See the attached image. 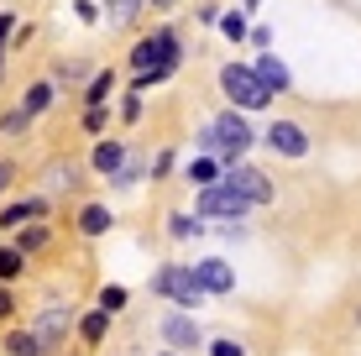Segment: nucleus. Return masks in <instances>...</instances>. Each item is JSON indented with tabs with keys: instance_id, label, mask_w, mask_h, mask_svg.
Here are the masks:
<instances>
[{
	"instance_id": "1",
	"label": "nucleus",
	"mask_w": 361,
	"mask_h": 356,
	"mask_svg": "<svg viewBox=\"0 0 361 356\" xmlns=\"http://www.w3.org/2000/svg\"><path fill=\"white\" fill-rule=\"evenodd\" d=\"M252 126H246L235 110H226V116H215L204 131H199V147H204L209 157H226V163H235V157H246V147H252Z\"/></svg>"
},
{
	"instance_id": "2",
	"label": "nucleus",
	"mask_w": 361,
	"mask_h": 356,
	"mask_svg": "<svg viewBox=\"0 0 361 356\" xmlns=\"http://www.w3.org/2000/svg\"><path fill=\"white\" fill-rule=\"evenodd\" d=\"M220 90H226L231 105H241V110H262L272 100V90L257 79L252 63H226V68H220Z\"/></svg>"
},
{
	"instance_id": "3",
	"label": "nucleus",
	"mask_w": 361,
	"mask_h": 356,
	"mask_svg": "<svg viewBox=\"0 0 361 356\" xmlns=\"http://www.w3.org/2000/svg\"><path fill=\"white\" fill-rule=\"evenodd\" d=\"M152 288L163 293V299H173V304H178V309H194V304L204 299V288H199L194 267H183V262H168L163 273L152 278Z\"/></svg>"
},
{
	"instance_id": "4",
	"label": "nucleus",
	"mask_w": 361,
	"mask_h": 356,
	"mask_svg": "<svg viewBox=\"0 0 361 356\" xmlns=\"http://www.w3.org/2000/svg\"><path fill=\"white\" fill-rule=\"evenodd\" d=\"M246 210H252V200H246V194H235L226 178H215V183H204V189H199V215H209V220H241Z\"/></svg>"
},
{
	"instance_id": "5",
	"label": "nucleus",
	"mask_w": 361,
	"mask_h": 356,
	"mask_svg": "<svg viewBox=\"0 0 361 356\" xmlns=\"http://www.w3.org/2000/svg\"><path fill=\"white\" fill-rule=\"evenodd\" d=\"M220 178H226L235 194H246L252 204H267V200H272V183H267V173H262V168H246L241 157H235V163H226V173H220Z\"/></svg>"
},
{
	"instance_id": "6",
	"label": "nucleus",
	"mask_w": 361,
	"mask_h": 356,
	"mask_svg": "<svg viewBox=\"0 0 361 356\" xmlns=\"http://www.w3.org/2000/svg\"><path fill=\"white\" fill-rule=\"evenodd\" d=\"M68 325H73V309H68V304H47V309L42 314H37V340H42V346H58V340H63L68 336Z\"/></svg>"
},
{
	"instance_id": "7",
	"label": "nucleus",
	"mask_w": 361,
	"mask_h": 356,
	"mask_svg": "<svg viewBox=\"0 0 361 356\" xmlns=\"http://www.w3.org/2000/svg\"><path fill=\"white\" fill-rule=\"evenodd\" d=\"M267 147L283 152V157H304L309 137H304V126H293V121H272V126H267Z\"/></svg>"
},
{
	"instance_id": "8",
	"label": "nucleus",
	"mask_w": 361,
	"mask_h": 356,
	"mask_svg": "<svg viewBox=\"0 0 361 356\" xmlns=\"http://www.w3.org/2000/svg\"><path fill=\"white\" fill-rule=\"evenodd\" d=\"M194 278H199V288H204V293H231V288H235L231 262H220V257H204V262H194Z\"/></svg>"
},
{
	"instance_id": "9",
	"label": "nucleus",
	"mask_w": 361,
	"mask_h": 356,
	"mask_svg": "<svg viewBox=\"0 0 361 356\" xmlns=\"http://www.w3.org/2000/svg\"><path fill=\"white\" fill-rule=\"evenodd\" d=\"M157 336H163L173 351H189V346H199V325H194V314H183V309H178V314H168V320L157 325Z\"/></svg>"
},
{
	"instance_id": "10",
	"label": "nucleus",
	"mask_w": 361,
	"mask_h": 356,
	"mask_svg": "<svg viewBox=\"0 0 361 356\" xmlns=\"http://www.w3.org/2000/svg\"><path fill=\"white\" fill-rule=\"evenodd\" d=\"M42 215H47V200H16V204L0 210V226L16 231V226H27V220H42Z\"/></svg>"
},
{
	"instance_id": "11",
	"label": "nucleus",
	"mask_w": 361,
	"mask_h": 356,
	"mask_svg": "<svg viewBox=\"0 0 361 356\" xmlns=\"http://www.w3.org/2000/svg\"><path fill=\"white\" fill-rule=\"evenodd\" d=\"M252 68H257V79H262L272 94H283V90H288V68H283V63H278L272 53H262V58H257Z\"/></svg>"
},
{
	"instance_id": "12",
	"label": "nucleus",
	"mask_w": 361,
	"mask_h": 356,
	"mask_svg": "<svg viewBox=\"0 0 361 356\" xmlns=\"http://www.w3.org/2000/svg\"><path fill=\"white\" fill-rule=\"evenodd\" d=\"M121 163H126V147H121V142H99V147H94V173L116 178Z\"/></svg>"
},
{
	"instance_id": "13",
	"label": "nucleus",
	"mask_w": 361,
	"mask_h": 356,
	"mask_svg": "<svg viewBox=\"0 0 361 356\" xmlns=\"http://www.w3.org/2000/svg\"><path fill=\"white\" fill-rule=\"evenodd\" d=\"M47 346H42V340H37V330L27 325V330H11V336H6V356H42Z\"/></svg>"
},
{
	"instance_id": "14",
	"label": "nucleus",
	"mask_w": 361,
	"mask_h": 356,
	"mask_svg": "<svg viewBox=\"0 0 361 356\" xmlns=\"http://www.w3.org/2000/svg\"><path fill=\"white\" fill-rule=\"evenodd\" d=\"M79 231H84V236H105V231H110V210H105V204H84V210H79Z\"/></svg>"
},
{
	"instance_id": "15",
	"label": "nucleus",
	"mask_w": 361,
	"mask_h": 356,
	"mask_svg": "<svg viewBox=\"0 0 361 356\" xmlns=\"http://www.w3.org/2000/svg\"><path fill=\"white\" fill-rule=\"evenodd\" d=\"M11 247H16L21 257H27V252H42V247H47V226L27 220V231H16V241H11Z\"/></svg>"
},
{
	"instance_id": "16",
	"label": "nucleus",
	"mask_w": 361,
	"mask_h": 356,
	"mask_svg": "<svg viewBox=\"0 0 361 356\" xmlns=\"http://www.w3.org/2000/svg\"><path fill=\"white\" fill-rule=\"evenodd\" d=\"M73 183H79V168L73 163H53L47 168V194H68Z\"/></svg>"
},
{
	"instance_id": "17",
	"label": "nucleus",
	"mask_w": 361,
	"mask_h": 356,
	"mask_svg": "<svg viewBox=\"0 0 361 356\" xmlns=\"http://www.w3.org/2000/svg\"><path fill=\"white\" fill-rule=\"evenodd\" d=\"M47 105H53V84H32V90L27 94H21V110H27V116L37 121V116H42V110Z\"/></svg>"
},
{
	"instance_id": "18",
	"label": "nucleus",
	"mask_w": 361,
	"mask_h": 356,
	"mask_svg": "<svg viewBox=\"0 0 361 356\" xmlns=\"http://www.w3.org/2000/svg\"><path fill=\"white\" fill-rule=\"evenodd\" d=\"M136 11H142V0H105L110 27H131V21H136Z\"/></svg>"
},
{
	"instance_id": "19",
	"label": "nucleus",
	"mask_w": 361,
	"mask_h": 356,
	"mask_svg": "<svg viewBox=\"0 0 361 356\" xmlns=\"http://www.w3.org/2000/svg\"><path fill=\"white\" fill-rule=\"evenodd\" d=\"M105 325H110V314L94 309V314H84V320H79V336L90 340V346H99V340H105Z\"/></svg>"
},
{
	"instance_id": "20",
	"label": "nucleus",
	"mask_w": 361,
	"mask_h": 356,
	"mask_svg": "<svg viewBox=\"0 0 361 356\" xmlns=\"http://www.w3.org/2000/svg\"><path fill=\"white\" fill-rule=\"evenodd\" d=\"M21 267H27V257L16 247H0V283H11V278H21Z\"/></svg>"
},
{
	"instance_id": "21",
	"label": "nucleus",
	"mask_w": 361,
	"mask_h": 356,
	"mask_svg": "<svg viewBox=\"0 0 361 356\" xmlns=\"http://www.w3.org/2000/svg\"><path fill=\"white\" fill-rule=\"evenodd\" d=\"M215 178H220L215 157H194V163H189V183H199V189H204V183H215Z\"/></svg>"
},
{
	"instance_id": "22",
	"label": "nucleus",
	"mask_w": 361,
	"mask_h": 356,
	"mask_svg": "<svg viewBox=\"0 0 361 356\" xmlns=\"http://www.w3.org/2000/svg\"><path fill=\"white\" fill-rule=\"evenodd\" d=\"M110 90H116V73H94V79H90V105H105L110 100Z\"/></svg>"
},
{
	"instance_id": "23",
	"label": "nucleus",
	"mask_w": 361,
	"mask_h": 356,
	"mask_svg": "<svg viewBox=\"0 0 361 356\" xmlns=\"http://www.w3.org/2000/svg\"><path fill=\"white\" fill-rule=\"evenodd\" d=\"M27 126H32V116H27V110H21V105L11 110L6 121H0V131H6V137H21V131H27Z\"/></svg>"
},
{
	"instance_id": "24",
	"label": "nucleus",
	"mask_w": 361,
	"mask_h": 356,
	"mask_svg": "<svg viewBox=\"0 0 361 356\" xmlns=\"http://www.w3.org/2000/svg\"><path fill=\"white\" fill-rule=\"evenodd\" d=\"M99 309L121 314V309H126V288H99Z\"/></svg>"
},
{
	"instance_id": "25",
	"label": "nucleus",
	"mask_w": 361,
	"mask_h": 356,
	"mask_svg": "<svg viewBox=\"0 0 361 356\" xmlns=\"http://www.w3.org/2000/svg\"><path fill=\"white\" fill-rule=\"evenodd\" d=\"M168 231H173L178 241H189V236H199V220H194V215H173V220H168Z\"/></svg>"
},
{
	"instance_id": "26",
	"label": "nucleus",
	"mask_w": 361,
	"mask_h": 356,
	"mask_svg": "<svg viewBox=\"0 0 361 356\" xmlns=\"http://www.w3.org/2000/svg\"><path fill=\"white\" fill-rule=\"evenodd\" d=\"M220 32H226L231 42H241V37H246V16H241V11H235V16H226V21H220Z\"/></svg>"
},
{
	"instance_id": "27",
	"label": "nucleus",
	"mask_w": 361,
	"mask_h": 356,
	"mask_svg": "<svg viewBox=\"0 0 361 356\" xmlns=\"http://www.w3.org/2000/svg\"><path fill=\"white\" fill-rule=\"evenodd\" d=\"M84 131H105V105H90V110H84Z\"/></svg>"
},
{
	"instance_id": "28",
	"label": "nucleus",
	"mask_w": 361,
	"mask_h": 356,
	"mask_svg": "<svg viewBox=\"0 0 361 356\" xmlns=\"http://www.w3.org/2000/svg\"><path fill=\"white\" fill-rule=\"evenodd\" d=\"M121 116H126V121H136V116H142V90H131V94H126V105H121Z\"/></svg>"
},
{
	"instance_id": "29",
	"label": "nucleus",
	"mask_w": 361,
	"mask_h": 356,
	"mask_svg": "<svg viewBox=\"0 0 361 356\" xmlns=\"http://www.w3.org/2000/svg\"><path fill=\"white\" fill-rule=\"evenodd\" d=\"M209 356H246V351L235 346V340H215V346H209Z\"/></svg>"
},
{
	"instance_id": "30",
	"label": "nucleus",
	"mask_w": 361,
	"mask_h": 356,
	"mask_svg": "<svg viewBox=\"0 0 361 356\" xmlns=\"http://www.w3.org/2000/svg\"><path fill=\"white\" fill-rule=\"evenodd\" d=\"M11 32H16V16H11V11H0V42H6Z\"/></svg>"
},
{
	"instance_id": "31",
	"label": "nucleus",
	"mask_w": 361,
	"mask_h": 356,
	"mask_svg": "<svg viewBox=\"0 0 361 356\" xmlns=\"http://www.w3.org/2000/svg\"><path fill=\"white\" fill-rule=\"evenodd\" d=\"M11 178H16V168H11V163H0V194L11 189Z\"/></svg>"
},
{
	"instance_id": "32",
	"label": "nucleus",
	"mask_w": 361,
	"mask_h": 356,
	"mask_svg": "<svg viewBox=\"0 0 361 356\" xmlns=\"http://www.w3.org/2000/svg\"><path fill=\"white\" fill-rule=\"evenodd\" d=\"M11 309H16V299H11V293H6V288H0V320H6V314H11Z\"/></svg>"
},
{
	"instance_id": "33",
	"label": "nucleus",
	"mask_w": 361,
	"mask_h": 356,
	"mask_svg": "<svg viewBox=\"0 0 361 356\" xmlns=\"http://www.w3.org/2000/svg\"><path fill=\"white\" fill-rule=\"evenodd\" d=\"M157 356H178V351H157Z\"/></svg>"
},
{
	"instance_id": "34",
	"label": "nucleus",
	"mask_w": 361,
	"mask_h": 356,
	"mask_svg": "<svg viewBox=\"0 0 361 356\" xmlns=\"http://www.w3.org/2000/svg\"><path fill=\"white\" fill-rule=\"evenodd\" d=\"M157 6H168V0H157Z\"/></svg>"
},
{
	"instance_id": "35",
	"label": "nucleus",
	"mask_w": 361,
	"mask_h": 356,
	"mask_svg": "<svg viewBox=\"0 0 361 356\" xmlns=\"http://www.w3.org/2000/svg\"><path fill=\"white\" fill-rule=\"evenodd\" d=\"M246 6H257V0H246Z\"/></svg>"
}]
</instances>
